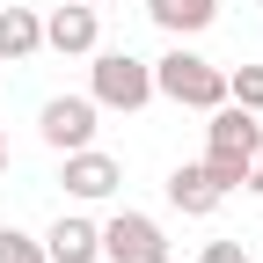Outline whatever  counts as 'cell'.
<instances>
[{"label": "cell", "instance_id": "6da1fadb", "mask_svg": "<svg viewBox=\"0 0 263 263\" xmlns=\"http://www.w3.org/2000/svg\"><path fill=\"white\" fill-rule=\"evenodd\" d=\"M146 66H154V95L176 103V110H219L227 103V66H212L205 51H190L183 37L161 59H146Z\"/></svg>", "mask_w": 263, "mask_h": 263}, {"label": "cell", "instance_id": "7a4b0ae2", "mask_svg": "<svg viewBox=\"0 0 263 263\" xmlns=\"http://www.w3.org/2000/svg\"><path fill=\"white\" fill-rule=\"evenodd\" d=\"M205 117H212V124H205V176L234 197L249 154H256V139H263V124H256V110H241V103H219V110H205Z\"/></svg>", "mask_w": 263, "mask_h": 263}, {"label": "cell", "instance_id": "3957f363", "mask_svg": "<svg viewBox=\"0 0 263 263\" xmlns=\"http://www.w3.org/2000/svg\"><path fill=\"white\" fill-rule=\"evenodd\" d=\"M95 66H88V95H95V110H146L154 103V66L146 59H132V51H103L95 44L88 51Z\"/></svg>", "mask_w": 263, "mask_h": 263}, {"label": "cell", "instance_id": "277c9868", "mask_svg": "<svg viewBox=\"0 0 263 263\" xmlns=\"http://www.w3.org/2000/svg\"><path fill=\"white\" fill-rule=\"evenodd\" d=\"M103 263H168V234L154 212H110L103 219Z\"/></svg>", "mask_w": 263, "mask_h": 263}, {"label": "cell", "instance_id": "5b68a950", "mask_svg": "<svg viewBox=\"0 0 263 263\" xmlns=\"http://www.w3.org/2000/svg\"><path fill=\"white\" fill-rule=\"evenodd\" d=\"M59 161H66L59 183H66L73 205H103V197H117V183H124V161L103 154V146H73V154H59Z\"/></svg>", "mask_w": 263, "mask_h": 263}, {"label": "cell", "instance_id": "8992f818", "mask_svg": "<svg viewBox=\"0 0 263 263\" xmlns=\"http://www.w3.org/2000/svg\"><path fill=\"white\" fill-rule=\"evenodd\" d=\"M95 95H51V103L37 110V132L51 154H73V146H95Z\"/></svg>", "mask_w": 263, "mask_h": 263}, {"label": "cell", "instance_id": "52a82bcc", "mask_svg": "<svg viewBox=\"0 0 263 263\" xmlns=\"http://www.w3.org/2000/svg\"><path fill=\"white\" fill-rule=\"evenodd\" d=\"M44 44H51L59 59H88L95 44H103V22H95L88 0H59V8L44 15Z\"/></svg>", "mask_w": 263, "mask_h": 263}, {"label": "cell", "instance_id": "ba28073f", "mask_svg": "<svg viewBox=\"0 0 263 263\" xmlns=\"http://www.w3.org/2000/svg\"><path fill=\"white\" fill-rule=\"evenodd\" d=\"M44 256L51 263H103V227H95L88 212H59L44 227Z\"/></svg>", "mask_w": 263, "mask_h": 263}, {"label": "cell", "instance_id": "9c48e42d", "mask_svg": "<svg viewBox=\"0 0 263 263\" xmlns=\"http://www.w3.org/2000/svg\"><path fill=\"white\" fill-rule=\"evenodd\" d=\"M161 190H168V205H176L183 219H212V212L227 205V190L205 176V161H183V168H168V183H161Z\"/></svg>", "mask_w": 263, "mask_h": 263}, {"label": "cell", "instance_id": "30bf717a", "mask_svg": "<svg viewBox=\"0 0 263 263\" xmlns=\"http://www.w3.org/2000/svg\"><path fill=\"white\" fill-rule=\"evenodd\" d=\"M146 22L161 37H205L219 22V0H146Z\"/></svg>", "mask_w": 263, "mask_h": 263}, {"label": "cell", "instance_id": "8fae6325", "mask_svg": "<svg viewBox=\"0 0 263 263\" xmlns=\"http://www.w3.org/2000/svg\"><path fill=\"white\" fill-rule=\"evenodd\" d=\"M44 51V15L37 8H0V59H37Z\"/></svg>", "mask_w": 263, "mask_h": 263}, {"label": "cell", "instance_id": "7c38bea8", "mask_svg": "<svg viewBox=\"0 0 263 263\" xmlns=\"http://www.w3.org/2000/svg\"><path fill=\"white\" fill-rule=\"evenodd\" d=\"M227 103H241V110L263 117V66H234L227 73Z\"/></svg>", "mask_w": 263, "mask_h": 263}, {"label": "cell", "instance_id": "4fadbf2b", "mask_svg": "<svg viewBox=\"0 0 263 263\" xmlns=\"http://www.w3.org/2000/svg\"><path fill=\"white\" fill-rule=\"evenodd\" d=\"M0 263H51L44 234H22V227H0Z\"/></svg>", "mask_w": 263, "mask_h": 263}, {"label": "cell", "instance_id": "5bb4252c", "mask_svg": "<svg viewBox=\"0 0 263 263\" xmlns=\"http://www.w3.org/2000/svg\"><path fill=\"white\" fill-rule=\"evenodd\" d=\"M197 263H249V249H241V241H205Z\"/></svg>", "mask_w": 263, "mask_h": 263}, {"label": "cell", "instance_id": "9a60e30c", "mask_svg": "<svg viewBox=\"0 0 263 263\" xmlns=\"http://www.w3.org/2000/svg\"><path fill=\"white\" fill-rule=\"evenodd\" d=\"M241 190H256V197H263V139H256V154H249V168H241Z\"/></svg>", "mask_w": 263, "mask_h": 263}, {"label": "cell", "instance_id": "2e32d148", "mask_svg": "<svg viewBox=\"0 0 263 263\" xmlns=\"http://www.w3.org/2000/svg\"><path fill=\"white\" fill-rule=\"evenodd\" d=\"M0 176H8V132H0Z\"/></svg>", "mask_w": 263, "mask_h": 263}, {"label": "cell", "instance_id": "e0dca14e", "mask_svg": "<svg viewBox=\"0 0 263 263\" xmlns=\"http://www.w3.org/2000/svg\"><path fill=\"white\" fill-rule=\"evenodd\" d=\"M88 8H103V0H88Z\"/></svg>", "mask_w": 263, "mask_h": 263}, {"label": "cell", "instance_id": "ac0fdd59", "mask_svg": "<svg viewBox=\"0 0 263 263\" xmlns=\"http://www.w3.org/2000/svg\"><path fill=\"white\" fill-rule=\"evenodd\" d=\"M256 8H263V0H256Z\"/></svg>", "mask_w": 263, "mask_h": 263}]
</instances>
